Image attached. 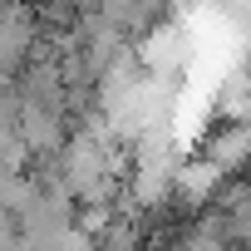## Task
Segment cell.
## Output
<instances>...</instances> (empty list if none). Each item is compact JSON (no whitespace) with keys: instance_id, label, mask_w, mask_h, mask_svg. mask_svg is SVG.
Wrapping results in <instances>:
<instances>
[{"instance_id":"6da1fadb","label":"cell","mask_w":251,"mask_h":251,"mask_svg":"<svg viewBox=\"0 0 251 251\" xmlns=\"http://www.w3.org/2000/svg\"><path fill=\"white\" fill-rule=\"evenodd\" d=\"M25 45H30V30H20V25H0V69L15 64V59L25 54Z\"/></svg>"}]
</instances>
